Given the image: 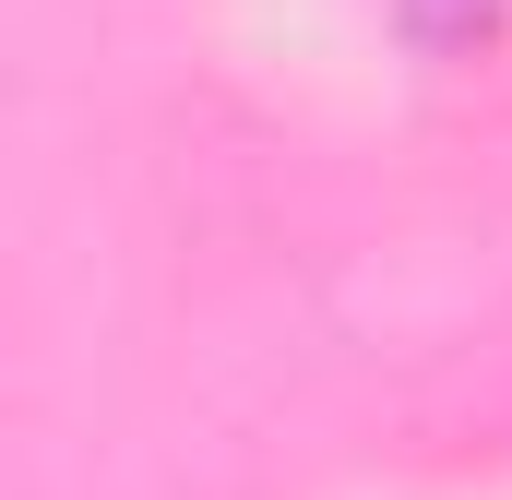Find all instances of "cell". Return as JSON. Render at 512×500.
Segmentation results:
<instances>
[{
	"mask_svg": "<svg viewBox=\"0 0 512 500\" xmlns=\"http://www.w3.org/2000/svg\"><path fill=\"white\" fill-rule=\"evenodd\" d=\"M429 12H501V0H429Z\"/></svg>",
	"mask_w": 512,
	"mask_h": 500,
	"instance_id": "cell-1",
	"label": "cell"
}]
</instances>
